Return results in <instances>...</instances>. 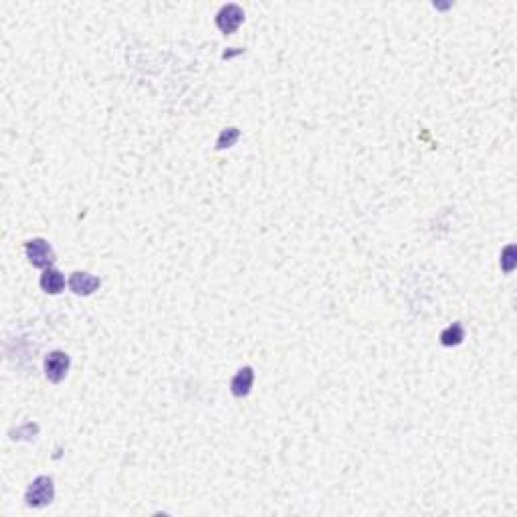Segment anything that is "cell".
<instances>
[{
	"label": "cell",
	"instance_id": "6",
	"mask_svg": "<svg viewBox=\"0 0 517 517\" xmlns=\"http://www.w3.org/2000/svg\"><path fill=\"white\" fill-rule=\"evenodd\" d=\"M253 382H255V370L251 366L240 368L237 374L233 376V380H231V392H233V396H237V398L249 396L251 394V388H253Z\"/></svg>",
	"mask_w": 517,
	"mask_h": 517
},
{
	"label": "cell",
	"instance_id": "9",
	"mask_svg": "<svg viewBox=\"0 0 517 517\" xmlns=\"http://www.w3.org/2000/svg\"><path fill=\"white\" fill-rule=\"evenodd\" d=\"M240 138L238 128H227L220 131L218 140H216V150H224V148H233Z\"/></svg>",
	"mask_w": 517,
	"mask_h": 517
},
{
	"label": "cell",
	"instance_id": "7",
	"mask_svg": "<svg viewBox=\"0 0 517 517\" xmlns=\"http://www.w3.org/2000/svg\"><path fill=\"white\" fill-rule=\"evenodd\" d=\"M65 283H67L65 275L59 269H55V267L43 269V275H41V281H39L41 289H43L44 293H49V295H59L65 289Z\"/></svg>",
	"mask_w": 517,
	"mask_h": 517
},
{
	"label": "cell",
	"instance_id": "8",
	"mask_svg": "<svg viewBox=\"0 0 517 517\" xmlns=\"http://www.w3.org/2000/svg\"><path fill=\"white\" fill-rule=\"evenodd\" d=\"M465 342V327H463V323L454 322L449 327H445L443 331H441V344L445 345V347H457V345H461Z\"/></svg>",
	"mask_w": 517,
	"mask_h": 517
},
{
	"label": "cell",
	"instance_id": "4",
	"mask_svg": "<svg viewBox=\"0 0 517 517\" xmlns=\"http://www.w3.org/2000/svg\"><path fill=\"white\" fill-rule=\"evenodd\" d=\"M243 21H245V13H243V8L238 4H224L216 15V26L224 35L237 33Z\"/></svg>",
	"mask_w": 517,
	"mask_h": 517
},
{
	"label": "cell",
	"instance_id": "3",
	"mask_svg": "<svg viewBox=\"0 0 517 517\" xmlns=\"http://www.w3.org/2000/svg\"><path fill=\"white\" fill-rule=\"evenodd\" d=\"M69 370H71V358H69V354H65L61 350H55V352L47 354V358H44V376H47L49 382L61 384L65 378H67Z\"/></svg>",
	"mask_w": 517,
	"mask_h": 517
},
{
	"label": "cell",
	"instance_id": "10",
	"mask_svg": "<svg viewBox=\"0 0 517 517\" xmlns=\"http://www.w3.org/2000/svg\"><path fill=\"white\" fill-rule=\"evenodd\" d=\"M514 253H516L514 245H509V247L503 251V258H501V263H503V271H505V273H511V271H514V265H516V261H514Z\"/></svg>",
	"mask_w": 517,
	"mask_h": 517
},
{
	"label": "cell",
	"instance_id": "5",
	"mask_svg": "<svg viewBox=\"0 0 517 517\" xmlns=\"http://www.w3.org/2000/svg\"><path fill=\"white\" fill-rule=\"evenodd\" d=\"M101 287V279L91 275V273H85V271H75L71 277H69V289L75 293V295H91L95 293L97 289Z\"/></svg>",
	"mask_w": 517,
	"mask_h": 517
},
{
	"label": "cell",
	"instance_id": "2",
	"mask_svg": "<svg viewBox=\"0 0 517 517\" xmlns=\"http://www.w3.org/2000/svg\"><path fill=\"white\" fill-rule=\"evenodd\" d=\"M24 253L33 267L37 269H49L55 263V251L51 243L43 237H35L24 243Z\"/></svg>",
	"mask_w": 517,
	"mask_h": 517
},
{
	"label": "cell",
	"instance_id": "1",
	"mask_svg": "<svg viewBox=\"0 0 517 517\" xmlns=\"http://www.w3.org/2000/svg\"><path fill=\"white\" fill-rule=\"evenodd\" d=\"M53 499H55V483L47 475H39L24 493V503L33 509H43L53 503Z\"/></svg>",
	"mask_w": 517,
	"mask_h": 517
}]
</instances>
